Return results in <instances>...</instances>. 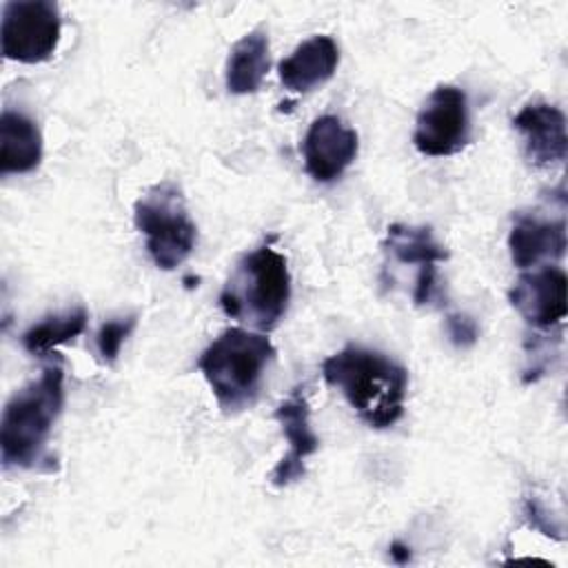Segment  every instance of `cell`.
I'll list each match as a JSON object with an SVG mask.
<instances>
[{"mask_svg": "<svg viewBox=\"0 0 568 568\" xmlns=\"http://www.w3.org/2000/svg\"><path fill=\"white\" fill-rule=\"evenodd\" d=\"M359 140L355 129L346 126L337 115H320L308 126L302 153L306 173L322 184L337 180L357 158Z\"/></svg>", "mask_w": 568, "mask_h": 568, "instance_id": "ba28073f", "label": "cell"}, {"mask_svg": "<svg viewBox=\"0 0 568 568\" xmlns=\"http://www.w3.org/2000/svg\"><path fill=\"white\" fill-rule=\"evenodd\" d=\"M510 304L535 328L559 324L566 313V273L559 266H537L517 277L508 293Z\"/></svg>", "mask_w": 568, "mask_h": 568, "instance_id": "30bf717a", "label": "cell"}, {"mask_svg": "<svg viewBox=\"0 0 568 568\" xmlns=\"http://www.w3.org/2000/svg\"><path fill=\"white\" fill-rule=\"evenodd\" d=\"M288 302V262L271 244H262L242 255L220 293L222 311L260 333L280 324Z\"/></svg>", "mask_w": 568, "mask_h": 568, "instance_id": "277c9868", "label": "cell"}, {"mask_svg": "<svg viewBox=\"0 0 568 568\" xmlns=\"http://www.w3.org/2000/svg\"><path fill=\"white\" fill-rule=\"evenodd\" d=\"M513 126L519 131L524 153L535 166H550L561 162L568 151L566 115L548 102H528L515 118Z\"/></svg>", "mask_w": 568, "mask_h": 568, "instance_id": "7c38bea8", "label": "cell"}, {"mask_svg": "<svg viewBox=\"0 0 568 568\" xmlns=\"http://www.w3.org/2000/svg\"><path fill=\"white\" fill-rule=\"evenodd\" d=\"M448 335L457 346H470L477 339V324L466 315H450Z\"/></svg>", "mask_w": 568, "mask_h": 568, "instance_id": "d6986e66", "label": "cell"}, {"mask_svg": "<svg viewBox=\"0 0 568 568\" xmlns=\"http://www.w3.org/2000/svg\"><path fill=\"white\" fill-rule=\"evenodd\" d=\"M64 404V373L60 364L16 390L0 422V450L4 468H36L44 459L47 442Z\"/></svg>", "mask_w": 568, "mask_h": 568, "instance_id": "3957f363", "label": "cell"}, {"mask_svg": "<svg viewBox=\"0 0 568 568\" xmlns=\"http://www.w3.org/2000/svg\"><path fill=\"white\" fill-rule=\"evenodd\" d=\"M271 67V55H268V33L264 29H253L246 36H242L229 58H226V69H224V80L229 93L235 95H248L255 93Z\"/></svg>", "mask_w": 568, "mask_h": 568, "instance_id": "2e32d148", "label": "cell"}, {"mask_svg": "<svg viewBox=\"0 0 568 568\" xmlns=\"http://www.w3.org/2000/svg\"><path fill=\"white\" fill-rule=\"evenodd\" d=\"M384 251L399 264H410L417 268L413 300L415 304H430L437 293V264L446 262L448 251L435 240L428 226H408V224H390Z\"/></svg>", "mask_w": 568, "mask_h": 568, "instance_id": "9c48e42d", "label": "cell"}, {"mask_svg": "<svg viewBox=\"0 0 568 568\" xmlns=\"http://www.w3.org/2000/svg\"><path fill=\"white\" fill-rule=\"evenodd\" d=\"M339 64V49L331 36H313L277 64L280 82L295 93H308L328 82Z\"/></svg>", "mask_w": 568, "mask_h": 568, "instance_id": "5bb4252c", "label": "cell"}, {"mask_svg": "<svg viewBox=\"0 0 568 568\" xmlns=\"http://www.w3.org/2000/svg\"><path fill=\"white\" fill-rule=\"evenodd\" d=\"M510 260L517 268H537L557 262L566 253L564 217H544L539 213H517L508 233Z\"/></svg>", "mask_w": 568, "mask_h": 568, "instance_id": "8fae6325", "label": "cell"}, {"mask_svg": "<svg viewBox=\"0 0 568 568\" xmlns=\"http://www.w3.org/2000/svg\"><path fill=\"white\" fill-rule=\"evenodd\" d=\"M470 142V109L464 89L439 84L422 104L413 144L428 158H446L459 153Z\"/></svg>", "mask_w": 568, "mask_h": 568, "instance_id": "52a82bcc", "label": "cell"}, {"mask_svg": "<svg viewBox=\"0 0 568 568\" xmlns=\"http://www.w3.org/2000/svg\"><path fill=\"white\" fill-rule=\"evenodd\" d=\"M273 359L275 346L264 333L231 326L204 348L197 368L209 382L222 413L237 415L257 402Z\"/></svg>", "mask_w": 568, "mask_h": 568, "instance_id": "7a4b0ae2", "label": "cell"}, {"mask_svg": "<svg viewBox=\"0 0 568 568\" xmlns=\"http://www.w3.org/2000/svg\"><path fill=\"white\" fill-rule=\"evenodd\" d=\"M42 160V133L22 111L4 109L0 115V173H29Z\"/></svg>", "mask_w": 568, "mask_h": 568, "instance_id": "9a60e30c", "label": "cell"}, {"mask_svg": "<svg viewBox=\"0 0 568 568\" xmlns=\"http://www.w3.org/2000/svg\"><path fill=\"white\" fill-rule=\"evenodd\" d=\"M60 9L49 0H11L2 7V55L22 64H38L53 55L60 40Z\"/></svg>", "mask_w": 568, "mask_h": 568, "instance_id": "8992f818", "label": "cell"}, {"mask_svg": "<svg viewBox=\"0 0 568 568\" xmlns=\"http://www.w3.org/2000/svg\"><path fill=\"white\" fill-rule=\"evenodd\" d=\"M322 375L371 428H388L404 415L408 371L379 351L351 344L322 362Z\"/></svg>", "mask_w": 568, "mask_h": 568, "instance_id": "6da1fadb", "label": "cell"}, {"mask_svg": "<svg viewBox=\"0 0 568 568\" xmlns=\"http://www.w3.org/2000/svg\"><path fill=\"white\" fill-rule=\"evenodd\" d=\"M87 320H89V315H87L84 306H75L64 313L47 315L44 320L33 324L29 331H24L22 346L27 353L44 357V355L53 353L60 344H67V342L75 339L80 333H84Z\"/></svg>", "mask_w": 568, "mask_h": 568, "instance_id": "e0dca14e", "label": "cell"}, {"mask_svg": "<svg viewBox=\"0 0 568 568\" xmlns=\"http://www.w3.org/2000/svg\"><path fill=\"white\" fill-rule=\"evenodd\" d=\"M138 324V317L135 315H126V317H113V320H106L98 335H95V346H98V353H100V359L104 364H113L120 355V348L122 344L126 342V337L133 333Z\"/></svg>", "mask_w": 568, "mask_h": 568, "instance_id": "ac0fdd59", "label": "cell"}, {"mask_svg": "<svg viewBox=\"0 0 568 568\" xmlns=\"http://www.w3.org/2000/svg\"><path fill=\"white\" fill-rule=\"evenodd\" d=\"M135 229L153 264L162 271L178 268L195 248L197 226L186 211L182 189L171 182L153 184L133 206Z\"/></svg>", "mask_w": 568, "mask_h": 568, "instance_id": "5b68a950", "label": "cell"}, {"mask_svg": "<svg viewBox=\"0 0 568 568\" xmlns=\"http://www.w3.org/2000/svg\"><path fill=\"white\" fill-rule=\"evenodd\" d=\"M304 388H295L282 404L275 408V419L282 426V433L288 442V453L280 459V464L271 473V481L275 486H288L304 477V462L320 448V439L308 422V402L302 393Z\"/></svg>", "mask_w": 568, "mask_h": 568, "instance_id": "4fadbf2b", "label": "cell"}]
</instances>
